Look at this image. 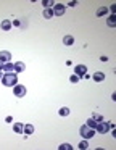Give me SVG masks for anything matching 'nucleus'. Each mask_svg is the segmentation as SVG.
Returning a JSON list of instances; mask_svg holds the SVG:
<instances>
[{"label":"nucleus","instance_id":"nucleus-1","mask_svg":"<svg viewBox=\"0 0 116 150\" xmlns=\"http://www.w3.org/2000/svg\"><path fill=\"white\" fill-rule=\"evenodd\" d=\"M2 84L7 86V87H13V86L18 84V76H16L15 71H10V73H5V74H3Z\"/></svg>","mask_w":116,"mask_h":150},{"label":"nucleus","instance_id":"nucleus-2","mask_svg":"<svg viewBox=\"0 0 116 150\" xmlns=\"http://www.w3.org/2000/svg\"><path fill=\"white\" fill-rule=\"evenodd\" d=\"M79 134H81L82 139H87V140H90L94 136H95V129H92V128H89L87 124L81 126V129H79Z\"/></svg>","mask_w":116,"mask_h":150},{"label":"nucleus","instance_id":"nucleus-3","mask_svg":"<svg viewBox=\"0 0 116 150\" xmlns=\"http://www.w3.org/2000/svg\"><path fill=\"white\" fill-rule=\"evenodd\" d=\"M108 131H110L108 121H100V123H97V126H95V132H100V134H106Z\"/></svg>","mask_w":116,"mask_h":150},{"label":"nucleus","instance_id":"nucleus-4","mask_svg":"<svg viewBox=\"0 0 116 150\" xmlns=\"http://www.w3.org/2000/svg\"><path fill=\"white\" fill-rule=\"evenodd\" d=\"M26 92H28V89H26L23 84H16V86H13V94L16 95V97H24L26 95Z\"/></svg>","mask_w":116,"mask_h":150},{"label":"nucleus","instance_id":"nucleus-5","mask_svg":"<svg viewBox=\"0 0 116 150\" xmlns=\"http://www.w3.org/2000/svg\"><path fill=\"white\" fill-rule=\"evenodd\" d=\"M52 10H53V15H56V16H63V15H65V11H66V7L63 5V3H55Z\"/></svg>","mask_w":116,"mask_h":150},{"label":"nucleus","instance_id":"nucleus-6","mask_svg":"<svg viewBox=\"0 0 116 150\" xmlns=\"http://www.w3.org/2000/svg\"><path fill=\"white\" fill-rule=\"evenodd\" d=\"M0 61L2 63H10L11 61V53L7 50H0Z\"/></svg>","mask_w":116,"mask_h":150},{"label":"nucleus","instance_id":"nucleus-7","mask_svg":"<svg viewBox=\"0 0 116 150\" xmlns=\"http://www.w3.org/2000/svg\"><path fill=\"white\" fill-rule=\"evenodd\" d=\"M74 74L76 76H84L87 74V66L86 65H77L74 68Z\"/></svg>","mask_w":116,"mask_h":150},{"label":"nucleus","instance_id":"nucleus-8","mask_svg":"<svg viewBox=\"0 0 116 150\" xmlns=\"http://www.w3.org/2000/svg\"><path fill=\"white\" fill-rule=\"evenodd\" d=\"M92 79L95 81V82H103V81H105V73H102V71H95L94 76H92Z\"/></svg>","mask_w":116,"mask_h":150},{"label":"nucleus","instance_id":"nucleus-9","mask_svg":"<svg viewBox=\"0 0 116 150\" xmlns=\"http://www.w3.org/2000/svg\"><path fill=\"white\" fill-rule=\"evenodd\" d=\"M13 131L16 134H24V124L23 123H15L13 124Z\"/></svg>","mask_w":116,"mask_h":150},{"label":"nucleus","instance_id":"nucleus-10","mask_svg":"<svg viewBox=\"0 0 116 150\" xmlns=\"http://www.w3.org/2000/svg\"><path fill=\"white\" fill-rule=\"evenodd\" d=\"M13 71H15V73L24 71V63H23V61H16V63H13Z\"/></svg>","mask_w":116,"mask_h":150},{"label":"nucleus","instance_id":"nucleus-11","mask_svg":"<svg viewBox=\"0 0 116 150\" xmlns=\"http://www.w3.org/2000/svg\"><path fill=\"white\" fill-rule=\"evenodd\" d=\"M11 26H13V23H11L10 20H3V21H2V24H0V28H2L3 31H10Z\"/></svg>","mask_w":116,"mask_h":150},{"label":"nucleus","instance_id":"nucleus-12","mask_svg":"<svg viewBox=\"0 0 116 150\" xmlns=\"http://www.w3.org/2000/svg\"><path fill=\"white\" fill-rule=\"evenodd\" d=\"M106 24L110 26V28H115V26H116V15H110V16H108Z\"/></svg>","mask_w":116,"mask_h":150},{"label":"nucleus","instance_id":"nucleus-13","mask_svg":"<svg viewBox=\"0 0 116 150\" xmlns=\"http://www.w3.org/2000/svg\"><path fill=\"white\" fill-rule=\"evenodd\" d=\"M63 44L68 45V47L73 45V44H74V37H73V36H65V37H63Z\"/></svg>","mask_w":116,"mask_h":150},{"label":"nucleus","instance_id":"nucleus-14","mask_svg":"<svg viewBox=\"0 0 116 150\" xmlns=\"http://www.w3.org/2000/svg\"><path fill=\"white\" fill-rule=\"evenodd\" d=\"M34 132V126L32 124H26L24 126V136H29V134H32Z\"/></svg>","mask_w":116,"mask_h":150},{"label":"nucleus","instance_id":"nucleus-15","mask_svg":"<svg viewBox=\"0 0 116 150\" xmlns=\"http://www.w3.org/2000/svg\"><path fill=\"white\" fill-rule=\"evenodd\" d=\"M58 115H60V116H68V115H69V108H68V107L60 108V110H58Z\"/></svg>","mask_w":116,"mask_h":150},{"label":"nucleus","instance_id":"nucleus-16","mask_svg":"<svg viewBox=\"0 0 116 150\" xmlns=\"http://www.w3.org/2000/svg\"><path fill=\"white\" fill-rule=\"evenodd\" d=\"M52 16H53V10H52V8H45V10H44V18L50 20Z\"/></svg>","mask_w":116,"mask_h":150},{"label":"nucleus","instance_id":"nucleus-17","mask_svg":"<svg viewBox=\"0 0 116 150\" xmlns=\"http://www.w3.org/2000/svg\"><path fill=\"white\" fill-rule=\"evenodd\" d=\"M108 13V8L106 7H100L98 10H97V16H103V15H106Z\"/></svg>","mask_w":116,"mask_h":150},{"label":"nucleus","instance_id":"nucleus-18","mask_svg":"<svg viewBox=\"0 0 116 150\" xmlns=\"http://www.w3.org/2000/svg\"><path fill=\"white\" fill-rule=\"evenodd\" d=\"M87 126H89V128H92V129H95V126H97V121L94 120V118H89V120H87V123H86Z\"/></svg>","mask_w":116,"mask_h":150},{"label":"nucleus","instance_id":"nucleus-19","mask_svg":"<svg viewBox=\"0 0 116 150\" xmlns=\"http://www.w3.org/2000/svg\"><path fill=\"white\" fill-rule=\"evenodd\" d=\"M3 70L7 71V73H10V71H13V63H3Z\"/></svg>","mask_w":116,"mask_h":150},{"label":"nucleus","instance_id":"nucleus-20","mask_svg":"<svg viewBox=\"0 0 116 150\" xmlns=\"http://www.w3.org/2000/svg\"><path fill=\"white\" fill-rule=\"evenodd\" d=\"M79 149H89V142H87V139L82 140L81 144H79Z\"/></svg>","mask_w":116,"mask_h":150},{"label":"nucleus","instance_id":"nucleus-21","mask_svg":"<svg viewBox=\"0 0 116 150\" xmlns=\"http://www.w3.org/2000/svg\"><path fill=\"white\" fill-rule=\"evenodd\" d=\"M42 5L45 7V8H48V7H53V2H50V0H42Z\"/></svg>","mask_w":116,"mask_h":150},{"label":"nucleus","instance_id":"nucleus-22","mask_svg":"<svg viewBox=\"0 0 116 150\" xmlns=\"http://www.w3.org/2000/svg\"><path fill=\"white\" fill-rule=\"evenodd\" d=\"M92 118H94V120H95L97 123H100V121H103V116H102V115H98V113H95V115L92 116Z\"/></svg>","mask_w":116,"mask_h":150},{"label":"nucleus","instance_id":"nucleus-23","mask_svg":"<svg viewBox=\"0 0 116 150\" xmlns=\"http://www.w3.org/2000/svg\"><path fill=\"white\" fill-rule=\"evenodd\" d=\"M71 149H73V147H71L69 144H61L60 145V150H71Z\"/></svg>","mask_w":116,"mask_h":150},{"label":"nucleus","instance_id":"nucleus-24","mask_svg":"<svg viewBox=\"0 0 116 150\" xmlns=\"http://www.w3.org/2000/svg\"><path fill=\"white\" fill-rule=\"evenodd\" d=\"M69 81H71V82H73V84H76V82H77V81H79V76H71V78H69Z\"/></svg>","mask_w":116,"mask_h":150},{"label":"nucleus","instance_id":"nucleus-25","mask_svg":"<svg viewBox=\"0 0 116 150\" xmlns=\"http://www.w3.org/2000/svg\"><path fill=\"white\" fill-rule=\"evenodd\" d=\"M13 26H21V21L20 20H15V21H13Z\"/></svg>","mask_w":116,"mask_h":150},{"label":"nucleus","instance_id":"nucleus-26","mask_svg":"<svg viewBox=\"0 0 116 150\" xmlns=\"http://www.w3.org/2000/svg\"><path fill=\"white\" fill-rule=\"evenodd\" d=\"M5 121H7V123H11V121H13V118H11V116H7Z\"/></svg>","mask_w":116,"mask_h":150},{"label":"nucleus","instance_id":"nucleus-27","mask_svg":"<svg viewBox=\"0 0 116 150\" xmlns=\"http://www.w3.org/2000/svg\"><path fill=\"white\" fill-rule=\"evenodd\" d=\"M100 60H102V61H108V57H105V55H102V57H100Z\"/></svg>","mask_w":116,"mask_h":150},{"label":"nucleus","instance_id":"nucleus-28","mask_svg":"<svg viewBox=\"0 0 116 150\" xmlns=\"http://www.w3.org/2000/svg\"><path fill=\"white\" fill-rule=\"evenodd\" d=\"M3 70V63H2V61H0V71Z\"/></svg>","mask_w":116,"mask_h":150},{"label":"nucleus","instance_id":"nucleus-29","mask_svg":"<svg viewBox=\"0 0 116 150\" xmlns=\"http://www.w3.org/2000/svg\"><path fill=\"white\" fill-rule=\"evenodd\" d=\"M2 78H3V73H2V71H0V79H2Z\"/></svg>","mask_w":116,"mask_h":150}]
</instances>
